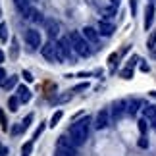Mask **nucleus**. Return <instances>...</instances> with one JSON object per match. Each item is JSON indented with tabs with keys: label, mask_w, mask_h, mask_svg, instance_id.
<instances>
[{
	"label": "nucleus",
	"mask_w": 156,
	"mask_h": 156,
	"mask_svg": "<svg viewBox=\"0 0 156 156\" xmlns=\"http://www.w3.org/2000/svg\"><path fill=\"white\" fill-rule=\"evenodd\" d=\"M17 52H20V44H17V39L14 37V39H12V52H10V58H12V60H17Z\"/></svg>",
	"instance_id": "6ab92c4d"
},
{
	"label": "nucleus",
	"mask_w": 156,
	"mask_h": 156,
	"mask_svg": "<svg viewBox=\"0 0 156 156\" xmlns=\"http://www.w3.org/2000/svg\"><path fill=\"white\" fill-rule=\"evenodd\" d=\"M0 17H2V10H0Z\"/></svg>",
	"instance_id": "4c0bfd02"
},
{
	"label": "nucleus",
	"mask_w": 156,
	"mask_h": 156,
	"mask_svg": "<svg viewBox=\"0 0 156 156\" xmlns=\"http://www.w3.org/2000/svg\"><path fill=\"white\" fill-rule=\"evenodd\" d=\"M56 46H58V54H60V58H62V62L75 64V50H73V46H71L68 37L60 39L56 43Z\"/></svg>",
	"instance_id": "7ed1b4c3"
},
{
	"label": "nucleus",
	"mask_w": 156,
	"mask_h": 156,
	"mask_svg": "<svg viewBox=\"0 0 156 156\" xmlns=\"http://www.w3.org/2000/svg\"><path fill=\"white\" fill-rule=\"evenodd\" d=\"M125 106V102H123V100H119V102H116V104H114V118H119V116H122V114H123V110L125 112H127V108H123Z\"/></svg>",
	"instance_id": "4468645a"
},
{
	"label": "nucleus",
	"mask_w": 156,
	"mask_h": 156,
	"mask_svg": "<svg viewBox=\"0 0 156 156\" xmlns=\"http://www.w3.org/2000/svg\"><path fill=\"white\" fill-rule=\"evenodd\" d=\"M25 43L31 50H37L41 44H43V39H41V33L35 31V29H27L25 31Z\"/></svg>",
	"instance_id": "20e7f679"
},
{
	"label": "nucleus",
	"mask_w": 156,
	"mask_h": 156,
	"mask_svg": "<svg viewBox=\"0 0 156 156\" xmlns=\"http://www.w3.org/2000/svg\"><path fill=\"white\" fill-rule=\"evenodd\" d=\"M62 116H64V112H62V110L54 112V114H52V118H50V123H48V125H50V127H56V125L60 123V119H62Z\"/></svg>",
	"instance_id": "f3484780"
},
{
	"label": "nucleus",
	"mask_w": 156,
	"mask_h": 156,
	"mask_svg": "<svg viewBox=\"0 0 156 156\" xmlns=\"http://www.w3.org/2000/svg\"><path fill=\"white\" fill-rule=\"evenodd\" d=\"M108 125H110V114H108V110L104 108V110H100V112L97 114V122H94V127L100 131V129H106Z\"/></svg>",
	"instance_id": "423d86ee"
},
{
	"label": "nucleus",
	"mask_w": 156,
	"mask_h": 156,
	"mask_svg": "<svg viewBox=\"0 0 156 156\" xmlns=\"http://www.w3.org/2000/svg\"><path fill=\"white\" fill-rule=\"evenodd\" d=\"M16 83H17V77H10V79L6 81V85H4V87H6V89H12V87L16 85Z\"/></svg>",
	"instance_id": "bb28decb"
},
{
	"label": "nucleus",
	"mask_w": 156,
	"mask_h": 156,
	"mask_svg": "<svg viewBox=\"0 0 156 156\" xmlns=\"http://www.w3.org/2000/svg\"><path fill=\"white\" fill-rule=\"evenodd\" d=\"M147 129H148L147 118H143V119H139V131H141V135H145V133H147Z\"/></svg>",
	"instance_id": "b1692460"
},
{
	"label": "nucleus",
	"mask_w": 156,
	"mask_h": 156,
	"mask_svg": "<svg viewBox=\"0 0 156 156\" xmlns=\"http://www.w3.org/2000/svg\"><path fill=\"white\" fill-rule=\"evenodd\" d=\"M108 62H110V66L114 68V66L118 64V54H110V58H108Z\"/></svg>",
	"instance_id": "c85d7f7f"
},
{
	"label": "nucleus",
	"mask_w": 156,
	"mask_h": 156,
	"mask_svg": "<svg viewBox=\"0 0 156 156\" xmlns=\"http://www.w3.org/2000/svg\"><path fill=\"white\" fill-rule=\"evenodd\" d=\"M21 100L17 98V97H10L8 98V108H10V112H17V106H20Z\"/></svg>",
	"instance_id": "a211bd4d"
},
{
	"label": "nucleus",
	"mask_w": 156,
	"mask_h": 156,
	"mask_svg": "<svg viewBox=\"0 0 156 156\" xmlns=\"http://www.w3.org/2000/svg\"><path fill=\"white\" fill-rule=\"evenodd\" d=\"M68 39H69V43H71V46H73V50H75V54H79V56H91L93 54V48H91V43L83 37V33H79V31H71L69 35H68Z\"/></svg>",
	"instance_id": "f03ea898"
},
{
	"label": "nucleus",
	"mask_w": 156,
	"mask_h": 156,
	"mask_svg": "<svg viewBox=\"0 0 156 156\" xmlns=\"http://www.w3.org/2000/svg\"><path fill=\"white\" fill-rule=\"evenodd\" d=\"M2 62H4V52L0 50V64H2Z\"/></svg>",
	"instance_id": "f704fd0d"
},
{
	"label": "nucleus",
	"mask_w": 156,
	"mask_h": 156,
	"mask_svg": "<svg viewBox=\"0 0 156 156\" xmlns=\"http://www.w3.org/2000/svg\"><path fill=\"white\" fill-rule=\"evenodd\" d=\"M17 98L21 102H29L31 100V91L25 87V85H17Z\"/></svg>",
	"instance_id": "9b49d317"
},
{
	"label": "nucleus",
	"mask_w": 156,
	"mask_h": 156,
	"mask_svg": "<svg viewBox=\"0 0 156 156\" xmlns=\"http://www.w3.org/2000/svg\"><path fill=\"white\" fill-rule=\"evenodd\" d=\"M139 147H141V148H148V141L145 139V135H143L141 139H139Z\"/></svg>",
	"instance_id": "c756f323"
},
{
	"label": "nucleus",
	"mask_w": 156,
	"mask_h": 156,
	"mask_svg": "<svg viewBox=\"0 0 156 156\" xmlns=\"http://www.w3.org/2000/svg\"><path fill=\"white\" fill-rule=\"evenodd\" d=\"M0 156H8V148L2 147V145H0Z\"/></svg>",
	"instance_id": "473e14b6"
},
{
	"label": "nucleus",
	"mask_w": 156,
	"mask_h": 156,
	"mask_svg": "<svg viewBox=\"0 0 156 156\" xmlns=\"http://www.w3.org/2000/svg\"><path fill=\"white\" fill-rule=\"evenodd\" d=\"M147 48L156 56V31L151 35V37H148V41H147Z\"/></svg>",
	"instance_id": "dca6fc26"
},
{
	"label": "nucleus",
	"mask_w": 156,
	"mask_h": 156,
	"mask_svg": "<svg viewBox=\"0 0 156 156\" xmlns=\"http://www.w3.org/2000/svg\"><path fill=\"white\" fill-rule=\"evenodd\" d=\"M21 75H23V79H25L27 83H31V81H33V75H31V71H27V69H23V73H21Z\"/></svg>",
	"instance_id": "cd10ccee"
},
{
	"label": "nucleus",
	"mask_w": 156,
	"mask_h": 156,
	"mask_svg": "<svg viewBox=\"0 0 156 156\" xmlns=\"http://www.w3.org/2000/svg\"><path fill=\"white\" fill-rule=\"evenodd\" d=\"M98 29H93V27H85L83 29V37H85L91 44H97L98 43Z\"/></svg>",
	"instance_id": "1a4fd4ad"
},
{
	"label": "nucleus",
	"mask_w": 156,
	"mask_h": 156,
	"mask_svg": "<svg viewBox=\"0 0 156 156\" xmlns=\"http://www.w3.org/2000/svg\"><path fill=\"white\" fill-rule=\"evenodd\" d=\"M139 106H141V100H131V102L127 104V114H131V116H133V114L137 112V110H139Z\"/></svg>",
	"instance_id": "aec40b11"
},
{
	"label": "nucleus",
	"mask_w": 156,
	"mask_h": 156,
	"mask_svg": "<svg viewBox=\"0 0 156 156\" xmlns=\"http://www.w3.org/2000/svg\"><path fill=\"white\" fill-rule=\"evenodd\" d=\"M43 56L48 60V62H58V64H62V58H60V54H58V46H56V43L44 44V46H43Z\"/></svg>",
	"instance_id": "39448f33"
},
{
	"label": "nucleus",
	"mask_w": 156,
	"mask_h": 156,
	"mask_svg": "<svg viewBox=\"0 0 156 156\" xmlns=\"http://www.w3.org/2000/svg\"><path fill=\"white\" fill-rule=\"evenodd\" d=\"M6 81H8V79H6V69L4 68H0V85H6Z\"/></svg>",
	"instance_id": "a878e982"
},
{
	"label": "nucleus",
	"mask_w": 156,
	"mask_h": 156,
	"mask_svg": "<svg viewBox=\"0 0 156 156\" xmlns=\"http://www.w3.org/2000/svg\"><path fill=\"white\" fill-rule=\"evenodd\" d=\"M152 2H156V0H152Z\"/></svg>",
	"instance_id": "58836bf2"
},
{
	"label": "nucleus",
	"mask_w": 156,
	"mask_h": 156,
	"mask_svg": "<svg viewBox=\"0 0 156 156\" xmlns=\"http://www.w3.org/2000/svg\"><path fill=\"white\" fill-rule=\"evenodd\" d=\"M0 41H8V23H0Z\"/></svg>",
	"instance_id": "412c9836"
},
{
	"label": "nucleus",
	"mask_w": 156,
	"mask_h": 156,
	"mask_svg": "<svg viewBox=\"0 0 156 156\" xmlns=\"http://www.w3.org/2000/svg\"><path fill=\"white\" fill-rule=\"evenodd\" d=\"M58 147H62V148H75L73 145V141H71V137L69 135H62L58 139Z\"/></svg>",
	"instance_id": "f8f14e48"
},
{
	"label": "nucleus",
	"mask_w": 156,
	"mask_h": 156,
	"mask_svg": "<svg viewBox=\"0 0 156 156\" xmlns=\"http://www.w3.org/2000/svg\"><path fill=\"white\" fill-rule=\"evenodd\" d=\"M89 123H91V118L85 116V118L77 119V122L69 127V137H71V141H73L75 147L85 145V141L89 137Z\"/></svg>",
	"instance_id": "f257e3e1"
},
{
	"label": "nucleus",
	"mask_w": 156,
	"mask_h": 156,
	"mask_svg": "<svg viewBox=\"0 0 156 156\" xmlns=\"http://www.w3.org/2000/svg\"><path fill=\"white\" fill-rule=\"evenodd\" d=\"M118 4H119V0H112V6H116V8H118Z\"/></svg>",
	"instance_id": "c9c22d12"
},
{
	"label": "nucleus",
	"mask_w": 156,
	"mask_h": 156,
	"mask_svg": "<svg viewBox=\"0 0 156 156\" xmlns=\"http://www.w3.org/2000/svg\"><path fill=\"white\" fill-rule=\"evenodd\" d=\"M152 127H154V129H156V119H154V123H152Z\"/></svg>",
	"instance_id": "e433bc0d"
},
{
	"label": "nucleus",
	"mask_w": 156,
	"mask_h": 156,
	"mask_svg": "<svg viewBox=\"0 0 156 156\" xmlns=\"http://www.w3.org/2000/svg\"><path fill=\"white\" fill-rule=\"evenodd\" d=\"M56 156H77V151H75V148H62V147H58L56 148Z\"/></svg>",
	"instance_id": "2eb2a0df"
},
{
	"label": "nucleus",
	"mask_w": 156,
	"mask_h": 156,
	"mask_svg": "<svg viewBox=\"0 0 156 156\" xmlns=\"http://www.w3.org/2000/svg\"><path fill=\"white\" fill-rule=\"evenodd\" d=\"M89 87V83H81V85H77L75 89H73V93H79V91H85V89Z\"/></svg>",
	"instance_id": "7c9ffc66"
},
{
	"label": "nucleus",
	"mask_w": 156,
	"mask_h": 156,
	"mask_svg": "<svg viewBox=\"0 0 156 156\" xmlns=\"http://www.w3.org/2000/svg\"><path fill=\"white\" fill-rule=\"evenodd\" d=\"M0 127H2V131H8V122H6V116L2 110H0Z\"/></svg>",
	"instance_id": "393cba45"
},
{
	"label": "nucleus",
	"mask_w": 156,
	"mask_h": 156,
	"mask_svg": "<svg viewBox=\"0 0 156 156\" xmlns=\"http://www.w3.org/2000/svg\"><path fill=\"white\" fill-rule=\"evenodd\" d=\"M43 129H44V125H39V129L35 131V139H39V137H41V133H43Z\"/></svg>",
	"instance_id": "2f4dec72"
},
{
	"label": "nucleus",
	"mask_w": 156,
	"mask_h": 156,
	"mask_svg": "<svg viewBox=\"0 0 156 156\" xmlns=\"http://www.w3.org/2000/svg\"><path fill=\"white\" fill-rule=\"evenodd\" d=\"M31 151H33V141H29V143H25V145L21 147V156H29Z\"/></svg>",
	"instance_id": "4be33fe9"
},
{
	"label": "nucleus",
	"mask_w": 156,
	"mask_h": 156,
	"mask_svg": "<svg viewBox=\"0 0 156 156\" xmlns=\"http://www.w3.org/2000/svg\"><path fill=\"white\" fill-rule=\"evenodd\" d=\"M114 31H116V25L110 21H98V33L104 35V37H110V35H114Z\"/></svg>",
	"instance_id": "6e6552de"
},
{
	"label": "nucleus",
	"mask_w": 156,
	"mask_h": 156,
	"mask_svg": "<svg viewBox=\"0 0 156 156\" xmlns=\"http://www.w3.org/2000/svg\"><path fill=\"white\" fill-rule=\"evenodd\" d=\"M119 75H122L123 79H131V77H133V68H129V66H127L125 69H122V73H119Z\"/></svg>",
	"instance_id": "5701e85b"
},
{
	"label": "nucleus",
	"mask_w": 156,
	"mask_h": 156,
	"mask_svg": "<svg viewBox=\"0 0 156 156\" xmlns=\"http://www.w3.org/2000/svg\"><path fill=\"white\" fill-rule=\"evenodd\" d=\"M152 21H154V4L148 2L147 8H145V31H148V29H151Z\"/></svg>",
	"instance_id": "0eeeda50"
},
{
	"label": "nucleus",
	"mask_w": 156,
	"mask_h": 156,
	"mask_svg": "<svg viewBox=\"0 0 156 156\" xmlns=\"http://www.w3.org/2000/svg\"><path fill=\"white\" fill-rule=\"evenodd\" d=\"M148 69H151V68H148V64L143 62V64H141V71H148Z\"/></svg>",
	"instance_id": "72a5a7b5"
},
{
	"label": "nucleus",
	"mask_w": 156,
	"mask_h": 156,
	"mask_svg": "<svg viewBox=\"0 0 156 156\" xmlns=\"http://www.w3.org/2000/svg\"><path fill=\"white\" fill-rule=\"evenodd\" d=\"M143 116H145L147 119H156V106L147 104L145 108H143Z\"/></svg>",
	"instance_id": "ddd939ff"
},
{
	"label": "nucleus",
	"mask_w": 156,
	"mask_h": 156,
	"mask_svg": "<svg viewBox=\"0 0 156 156\" xmlns=\"http://www.w3.org/2000/svg\"><path fill=\"white\" fill-rule=\"evenodd\" d=\"M44 29H46V33H48V37L54 39V37L58 35V31H60L58 21H54V20H44Z\"/></svg>",
	"instance_id": "9d476101"
}]
</instances>
